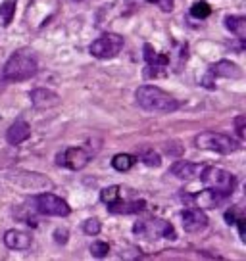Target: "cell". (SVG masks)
Returning a JSON list of instances; mask_svg holds the SVG:
<instances>
[{
    "instance_id": "cb8c5ba5",
    "label": "cell",
    "mask_w": 246,
    "mask_h": 261,
    "mask_svg": "<svg viewBox=\"0 0 246 261\" xmlns=\"http://www.w3.org/2000/svg\"><path fill=\"white\" fill-rule=\"evenodd\" d=\"M100 230H102V225H100V221L99 219H87V221H83V232L85 234H89V237H96Z\"/></svg>"
},
{
    "instance_id": "2e32d148",
    "label": "cell",
    "mask_w": 246,
    "mask_h": 261,
    "mask_svg": "<svg viewBox=\"0 0 246 261\" xmlns=\"http://www.w3.org/2000/svg\"><path fill=\"white\" fill-rule=\"evenodd\" d=\"M144 205H146V202L144 200H133V202H125L123 198H119L115 204L108 205V210L112 213H137V212H142L144 210Z\"/></svg>"
},
{
    "instance_id": "3957f363",
    "label": "cell",
    "mask_w": 246,
    "mask_h": 261,
    "mask_svg": "<svg viewBox=\"0 0 246 261\" xmlns=\"http://www.w3.org/2000/svg\"><path fill=\"white\" fill-rule=\"evenodd\" d=\"M200 179H202V185L206 188L225 196L233 194V190L237 187L235 175L227 169H222V167H204L200 173Z\"/></svg>"
},
{
    "instance_id": "484cf974",
    "label": "cell",
    "mask_w": 246,
    "mask_h": 261,
    "mask_svg": "<svg viewBox=\"0 0 246 261\" xmlns=\"http://www.w3.org/2000/svg\"><path fill=\"white\" fill-rule=\"evenodd\" d=\"M235 127H237L238 139L242 140L246 137V133H244V129H246V117H244V115H238L237 119H235Z\"/></svg>"
},
{
    "instance_id": "9a60e30c",
    "label": "cell",
    "mask_w": 246,
    "mask_h": 261,
    "mask_svg": "<svg viewBox=\"0 0 246 261\" xmlns=\"http://www.w3.org/2000/svg\"><path fill=\"white\" fill-rule=\"evenodd\" d=\"M144 60H146L148 67H150L148 75H158L160 69H165V67L169 65V56L158 54L150 44H144Z\"/></svg>"
},
{
    "instance_id": "8992f818",
    "label": "cell",
    "mask_w": 246,
    "mask_h": 261,
    "mask_svg": "<svg viewBox=\"0 0 246 261\" xmlns=\"http://www.w3.org/2000/svg\"><path fill=\"white\" fill-rule=\"evenodd\" d=\"M123 41L121 35L117 33H104L102 37H99L96 41H92V44L89 46L90 54L99 60H112L123 50Z\"/></svg>"
},
{
    "instance_id": "ba28073f",
    "label": "cell",
    "mask_w": 246,
    "mask_h": 261,
    "mask_svg": "<svg viewBox=\"0 0 246 261\" xmlns=\"http://www.w3.org/2000/svg\"><path fill=\"white\" fill-rule=\"evenodd\" d=\"M90 162V152H87L81 146L66 148L56 155V163L60 167H66L71 171H81L83 167H87Z\"/></svg>"
},
{
    "instance_id": "6da1fadb",
    "label": "cell",
    "mask_w": 246,
    "mask_h": 261,
    "mask_svg": "<svg viewBox=\"0 0 246 261\" xmlns=\"http://www.w3.org/2000/svg\"><path fill=\"white\" fill-rule=\"evenodd\" d=\"M37 71H39V62H37L33 50L21 48L16 50L8 58V62L2 67V77L10 83H21L35 77Z\"/></svg>"
},
{
    "instance_id": "f546056e",
    "label": "cell",
    "mask_w": 246,
    "mask_h": 261,
    "mask_svg": "<svg viewBox=\"0 0 246 261\" xmlns=\"http://www.w3.org/2000/svg\"><path fill=\"white\" fill-rule=\"evenodd\" d=\"M225 219H227V223H229V225H235V221L238 219V217H237V210H229V212L225 213Z\"/></svg>"
},
{
    "instance_id": "5bb4252c",
    "label": "cell",
    "mask_w": 246,
    "mask_h": 261,
    "mask_svg": "<svg viewBox=\"0 0 246 261\" xmlns=\"http://www.w3.org/2000/svg\"><path fill=\"white\" fill-rule=\"evenodd\" d=\"M4 244L8 246L10 250H29L31 248V237L23 232V230H17V228H10L4 234Z\"/></svg>"
},
{
    "instance_id": "4dcf8cb0",
    "label": "cell",
    "mask_w": 246,
    "mask_h": 261,
    "mask_svg": "<svg viewBox=\"0 0 246 261\" xmlns=\"http://www.w3.org/2000/svg\"><path fill=\"white\" fill-rule=\"evenodd\" d=\"M75 2H79V0H75Z\"/></svg>"
},
{
    "instance_id": "ac0fdd59",
    "label": "cell",
    "mask_w": 246,
    "mask_h": 261,
    "mask_svg": "<svg viewBox=\"0 0 246 261\" xmlns=\"http://www.w3.org/2000/svg\"><path fill=\"white\" fill-rule=\"evenodd\" d=\"M223 198H227L225 194H219V192H213V190H204L202 194L196 196V202L198 205H202V207H217V204L222 202Z\"/></svg>"
},
{
    "instance_id": "e0dca14e",
    "label": "cell",
    "mask_w": 246,
    "mask_h": 261,
    "mask_svg": "<svg viewBox=\"0 0 246 261\" xmlns=\"http://www.w3.org/2000/svg\"><path fill=\"white\" fill-rule=\"evenodd\" d=\"M225 27L229 29L237 39H246V17L244 16H227L225 17Z\"/></svg>"
},
{
    "instance_id": "8fae6325",
    "label": "cell",
    "mask_w": 246,
    "mask_h": 261,
    "mask_svg": "<svg viewBox=\"0 0 246 261\" xmlns=\"http://www.w3.org/2000/svg\"><path fill=\"white\" fill-rule=\"evenodd\" d=\"M242 75L240 71V67L237 64H233L229 60H219L217 64H213L210 67V71H208V77H206L204 81L208 79H213V77H225V79H238Z\"/></svg>"
},
{
    "instance_id": "4316f807",
    "label": "cell",
    "mask_w": 246,
    "mask_h": 261,
    "mask_svg": "<svg viewBox=\"0 0 246 261\" xmlns=\"http://www.w3.org/2000/svg\"><path fill=\"white\" fill-rule=\"evenodd\" d=\"M54 240H56L58 244H66L67 242V230L66 228H58L56 232H54Z\"/></svg>"
},
{
    "instance_id": "277c9868",
    "label": "cell",
    "mask_w": 246,
    "mask_h": 261,
    "mask_svg": "<svg viewBox=\"0 0 246 261\" xmlns=\"http://www.w3.org/2000/svg\"><path fill=\"white\" fill-rule=\"evenodd\" d=\"M194 144L200 150L217 152V154H233L240 148L237 140H233L231 137L223 135V133H215V130H204V133L196 135Z\"/></svg>"
},
{
    "instance_id": "f1b7e54d",
    "label": "cell",
    "mask_w": 246,
    "mask_h": 261,
    "mask_svg": "<svg viewBox=\"0 0 246 261\" xmlns=\"http://www.w3.org/2000/svg\"><path fill=\"white\" fill-rule=\"evenodd\" d=\"M244 217H238L237 221H235V225H238V232H240V238L242 240H246V228H244Z\"/></svg>"
},
{
    "instance_id": "5b68a950",
    "label": "cell",
    "mask_w": 246,
    "mask_h": 261,
    "mask_svg": "<svg viewBox=\"0 0 246 261\" xmlns=\"http://www.w3.org/2000/svg\"><path fill=\"white\" fill-rule=\"evenodd\" d=\"M133 232L139 234L144 240H156V238H167V240H175V228L169 221L154 217V219L137 221L133 225Z\"/></svg>"
},
{
    "instance_id": "7402d4cb",
    "label": "cell",
    "mask_w": 246,
    "mask_h": 261,
    "mask_svg": "<svg viewBox=\"0 0 246 261\" xmlns=\"http://www.w3.org/2000/svg\"><path fill=\"white\" fill-rule=\"evenodd\" d=\"M140 160H142V163L148 165V167H160V163H162L160 154L154 152V150H142V152H140Z\"/></svg>"
},
{
    "instance_id": "4fadbf2b",
    "label": "cell",
    "mask_w": 246,
    "mask_h": 261,
    "mask_svg": "<svg viewBox=\"0 0 246 261\" xmlns=\"http://www.w3.org/2000/svg\"><path fill=\"white\" fill-rule=\"evenodd\" d=\"M29 137H31V127H29V123H25L23 119H17L16 123H12L10 129L6 130V140H8L12 146L23 144Z\"/></svg>"
},
{
    "instance_id": "44dd1931",
    "label": "cell",
    "mask_w": 246,
    "mask_h": 261,
    "mask_svg": "<svg viewBox=\"0 0 246 261\" xmlns=\"http://www.w3.org/2000/svg\"><path fill=\"white\" fill-rule=\"evenodd\" d=\"M212 14V8L208 2H194L190 6V16L196 17V19H206V17Z\"/></svg>"
},
{
    "instance_id": "d4e9b609",
    "label": "cell",
    "mask_w": 246,
    "mask_h": 261,
    "mask_svg": "<svg viewBox=\"0 0 246 261\" xmlns=\"http://www.w3.org/2000/svg\"><path fill=\"white\" fill-rule=\"evenodd\" d=\"M14 10H16V0H8L0 6V16L4 17V25H8L12 21V16H14Z\"/></svg>"
},
{
    "instance_id": "30bf717a",
    "label": "cell",
    "mask_w": 246,
    "mask_h": 261,
    "mask_svg": "<svg viewBox=\"0 0 246 261\" xmlns=\"http://www.w3.org/2000/svg\"><path fill=\"white\" fill-rule=\"evenodd\" d=\"M29 98H31V104H33L37 110H48V108H54L60 104V96H58L54 90L48 89H35L29 92Z\"/></svg>"
},
{
    "instance_id": "7c38bea8",
    "label": "cell",
    "mask_w": 246,
    "mask_h": 261,
    "mask_svg": "<svg viewBox=\"0 0 246 261\" xmlns=\"http://www.w3.org/2000/svg\"><path fill=\"white\" fill-rule=\"evenodd\" d=\"M204 169V165L200 163H192V162H175L171 165V175H175L177 179L183 180H190V179H198L200 173Z\"/></svg>"
},
{
    "instance_id": "7a4b0ae2",
    "label": "cell",
    "mask_w": 246,
    "mask_h": 261,
    "mask_svg": "<svg viewBox=\"0 0 246 261\" xmlns=\"http://www.w3.org/2000/svg\"><path fill=\"white\" fill-rule=\"evenodd\" d=\"M135 100L139 108L152 112V114H171L179 108V102L169 94L154 85H142L135 90Z\"/></svg>"
},
{
    "instance_id": "9c48e42d",
    "label": "cell",
    "mask_w": 246,
    "mask_h": 261,
    "mask_svg": "<svg viewBox=\"0 0 246 261\" xmlns=\"http://www.w3.org/2000/svg\"><path fill=\"white\" fill-rule=\"evenodd\" d=\"M181 223L187 232H198L208 227V217L200 207H189L181 213Z\"/></svg>"
},
{
    "instance_id": "83f0119b",
    "label": "cell",
    "mask_w": 246,
    "mask_h": 261,
    "mask_svg": "<svg viewBox=\"0 0 246 261\" xmlns=\"http://www.w3.org/2000/svg\"><path fill=\"white\" fill-rule=\"evenodd\" d=\"M162 12H171L173 10V0H154Z\"/></svg>"
},
{
    "instance_id": "52a82bcc",
    "label": "cell",
    "mask_w": 246,
    "mask_h": 261,
    "mask_svg": "<svg viewBox=\"0 0 246 261\" xmlns=\"http://www.w3.org/2000/svg\"><path fill=\"white\" fill-rule=\"evenodd\" d=\"M35 207L39 213L50 215V217H66L71 212L66 200H62L56 194H50V192H42V194L35 196Z\"/></svg>"
},
{
    "instance_id": "d6986e66",
    "label": "cell",
    "mask_w": 246,
    "mask_h": 261,
    "mask_svg": "<svg viewBox=\"0 0 246 261\" xmlns=\"http://www.w3.org/2000/svg\"><path fill=\"white\" fill-rule=\"evenodd\" d=\"M135 158H133L131 154H115L114 155V160H112V167H114L115 171H129L133 165H135Z\"/></svg>"
},
{
    "instance_id": "603a6c76",
    "label": "cell",
    "mask_w": 246,
    "mask_h": 261,
    "mask_svg": "<svg viewBox=\"0 0 246 261\" xmlns=\"http://www.w3.org/2000/svg\"><path fill=\"white\" fill-rule=\"evenodd\" d=\"M110 253V246L108 242H92L90 244V255L96 257V259H102Z\"/></svg>"
},
{
    "instance_id": "ffe728a7",
    "label": "cell",
    "mask_w": 246,
    "mask_h": 261,
    "mask_svg": "<svg viewBox=\"0 0 246 261\" xmlns=\"http://www.w3.org/2000/svg\"><path fill=\"white\" fill-rule=\"evenodd\" d=\"M119 198H121V187H117V185L104 188V190L100 192V200H102V202H104L106 205L115 204Z\"/></svg>"
}]
</instances>
